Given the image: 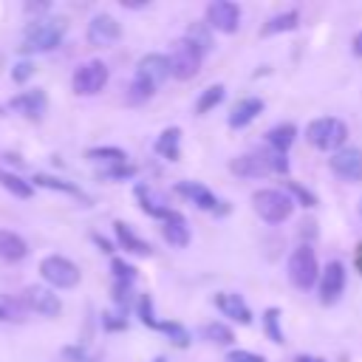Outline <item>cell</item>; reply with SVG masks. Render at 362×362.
<instances>
[{
	"instance_id": "cell-24",
	"label": "cell",
	"mask_w": 362,
	"mask_h": 362,
	"mask_svg": "<svg viewBox=\"0 0 362 362\" xmlns=\"http://www.w3.org/2000/svg\"><path fill=\"white\" fill-rule=\"evenodd\" d=\"M156 153L167 161H178L181 158V130L178 127H167L161 130L158 141H156Z\"/></svg>"
},
{
	"instance_id": "cell-39",
	"label": "cell",
	"mask_w": 362,
	"mask_h": 362,
	"mask_svg": "<svg viewBox=\"0 0 362 362\" xmlns=\"http://www.w3.org/2000/svg\"><path fill=\"white\" fill-rule=\"evenodd\" d=\"M263 156H266V161H269V170H272V173H280V175H286V173H288V161H286V156H283V153L263 150Z\"/></svg>"
},
{
	"instance_id": "cell-41",
	"label": "cell",
	"mask_w": 362,
	"mask_h": 362,
	"mask_svg": "<svg viewBox=\"0 0 362 362\" xmlns=\"http://www.w3.org/2000/svg\"><path fill=\"white\" fill-rule=\"evenodd\" d=\"M31 74H34V62H28V59H20V62L11 68V79H14V82H25Z\"/></svg>"
},
{
	"instance_id": "cell-12",
	"label": "cell",
	"mask_w": 362,
	"mask_h": 362,
	"mask_svg": "<svg viewBox=\"0 0 362 362\" xmlns=\"http://www.w3.org/2000/svg\"><path fill=\"white\" fill-rule=\"evenodd\" d=\"M170 74H173L170 71V57H164V54H144L136 62V79H141L153 88H158Z\"/></svg>"
},
{
	"instance_id": "cell-48",
	"label": "cell",
	"mask_w": 362,
	"mask_h": 362,
	"mask_svg": "<svg viewBox=\"0 0 362 362\" xmlns=\"http://www.w3.org/2000/svg\"><path fill=\"white\" fill-rule=\"evenodd\" d=\"M294 362H322V359L320 356H308V354H297Z\"/></svg>"
},
{
	"instance_id": "cell-7",
	"label": "cell",
	"mask_w": 362,
	"mask_h": 362,
	"mask_svg": "<svg viewBox=\"0 0 362 362\" xmlns=\"http://www.w3.org/2000/svg\"><path fill=\"white\" fill-rule=\"evenodd\" d=\"M107 85V65L102 59H88L79 62L74 76H71V88L79 96H93Z\"/></svg>"
},
{
	"instance_id": "cell-49",
	"label": "cell",
	"mask_w": 362,
	"mask_h": 362,
	"mask_svg": "<svg viewBox=\"0 0 362 362\" xmlns=\"http://www.w3.org/2000/svg\"><path fill=\"white\" fill-rule=\"evenodd\" d=\"M3 320H6V311H3V308H0V322H3Z\"/></svg>"
},
{
	"instance_id": "cell-21",
	"label": "cell",
	"mask_w": 362,
	"mask_h": 362,
	"mask_svg": "<svg viewBox=\"0 0 362 362\" xmlns=\"http://www.w3.org/2000/svg\"><path fill=\"white\" fill-rule=\"evenodd\" d=\"M260 110H263V99H257V96L240 99V102L232 107V113H229V127H246L249 122L257 119Z\"/></svg>"
},
{
	"instance_id": "cell-33",
	"label": "cell",
	"mask_w": 362,
	"mask_h": 362,
	"mask_svg": "<svg viewBox=\"0 0 362 362\" xmlns=\"http://www.w3.org/2000/svg\"><path fill=\"white\" fill-rule=\"evenodd\" d=\"M263 328H266V337L272 342H283V331H280V311L277 308H266L263 311Z\"/></svg>"
},
{
	"instance_id": "cell-46",
	"label": "cell",
	"mask_w": 362,
	"mask_h": 362,
	"mask_svg": "<svg viewBox=\"0 0 362 362\" xmlns=\"http://www.w3.org/2000/svg\"><path fill=\"white\" fill-rule=\"evenodd\" d=\"M354 266H356V272L362 274V243H359L356 252H354Z\"/></svg>"
},
{
	"instance_id": "cell-1",
	"label": "cell",
	"mask_w": 362,
	"mask_h": 362,
	"mask_svg": "<svg viewBox=\"0 0 362 362\" xmlns=\"http://www.w3.org/2000/svg\"><path fill=\"white\" fill-rule=\"evenodd\" d=\"M68 31V23L62 17H42L28 23L25 34H23V51H51L62 42Z\"/></svg>"
},
{
	"instance_id": "cell-31",
	"label": "cell",
	"mask_w": 362,
	"mask_h": 362,
	"mask_svg": "<svg viewBox=\"0 0 362 362\" xmlns=\"http://www.w3.org/2000/svg\"><path fill=\"white\" fill-rule=\"evenodd\" d=\"M184 37H187V40H192V42L201 48V54L212 48V37H209V25H206V23H192V25L187 28V34H184Z\"/></svg>"
},
{
	"instance_id": "cell-42",
	"label": "cell",
	"mask_w": 362,
	"mask_h": 362,
	"mask_svg": "<svg viewBox=\"0 0 362 362\" xmlns=\"http://www.w3.org/2000/svg\"><path fill=\"white\" fill-rule=\"evenodd\" d=\"M130 288H133L130 283H113V300H116L122 308L130 303Z\"/></svg>"
},
{
	"instance_id": "cell-36",
	"label": "cell",
	"mask_w": 362,
	"mask_h": 362,
	"mask_svg": "<svg viewBox=\"0 0 362 362\" xmlns=\"http://www.w3.org/2000/svg\"><path fill=\"white\" fill-rule=\"evenodd\" d=\"M158 331H164V334L170 337V342L178 345V348H187V345H189V334H187V328L178 325V322H161Z\"/></svg>"
},
{
	"instance_id": "cell-45",
	"label": "cell",
	"mask_w": 362,
	"mask_h": 362,
	"mask_svg": "<svg viewBox=\"0 0 362 362\" xmlns=\"http://www.w3.org/2000/svg\"><path fill=\"white\" fill-rule=\"evenodd\" d=\"M90 238H93V243H96V246H99L102 252H113V246H110V240H107V238H102L99 232H93Z\"/></svg>"
},
{
	"instance_id": "cell-5",
	"label": "cell",
	"mask_w": 362,
	"mask_h": 362,
	"mask_svg": "<svg viewBox=\"0 0 362 362\" xmlns=\"http://www.w3.org/2000/svg\"><path fill=\"white\" fill-rule=\"evenodd\" d=\"M317 277H320V263H317V255H314V249L308 246V243H303V246H297L294 252H291V257H288V280L297 286V288H311L314 283H317Z\"/></svg>"
},
{
	"instance_id": "cell-32",
	"label": "cell",
	"mask_w": 362,
	"mask_h": 362,
	"mask_svg": "<svg viewBox=\"0 0 362 362\" xmlns=\"http://www.w3.org/2000/svg\"><path fill=\"white\" fill-rule=\"evenodd\" d=\"M136 311H139V320L147 325V328H161V320H156V311H153V300L150 294H139V303H136Z\"/></svg>"
},
{
	"instance_id": "cell-35",
	"label": "cell",
	"mask_w": 362,
	"mask_h": 362,
	"mask_svg": "<svg viewBox=\"0 0 362 362\" xmlns=\"http://www.w3.org/2000/svg\"><path fill=\"white\" fill-rule=\"evenodd\" d=\"M110 272H113L116 283H130V286H133V280H136V266H130V263L122 260V257H113V260H110Z\"/></svg>"
},
{
	"instance_id": "cell-22",
	"label": "cell",
	"mask_w": 362,
	"mask_h": 362,
	"mask_svg": "<svg viewBox=\"0 0 362 362\" xmlns=\"http://www.w3.org/2000/svg\"><path fill=\"white\" fill-rule=\"evenodd\" d=\"M294 139H297V127H294L291 122H280V124L269 127V133H266V144H269V150L283 153V156H286V150L294 144Z\"/></svg>"
},
{
	"instance_id": "cell-29",
	"label": "cell",
	"mask_w": 362,
	"mask_h": 362,
	"mask_svg": "<svg viewBox=\"0 0 362 362\" xmlns=\"http://www.w3.org/2000/svg\"><path fill=\"white\" fill-rule=\"evenodd\" d=\"M201 334H204V339H209V342H215V345H232V342H235L232 328L223 325V322H206V325L201 328Z\"/></svg>"
},
{
	"instance_id": "cell-3",
	"label": "cell",
	"mask_w": 362,
	"mask_h": 362,
	"mask_svg": "<svg viewBox=\"0 0 362 362\" xmlns=\"http://www.w3.org/2000/svg\"><path fill=\"white\" fill-rule=\"evenodd\" d=\"M252 204H255V212L266 221V223H283L286 218H291L294 212V201L288 192L283 189H257L252 195Z\"/></svg>"
},
{
	"instance_id": "cell-38",
	"label": "cell",
	"mask_w": 362,
	"mask_h": 362,
	"mask_svg": "<svg viewBox=\"0 0 362 362\" xmlns=\"http://www.w3.org/2000/svg\"><path fill=\"white\" fill-rule=\"evenodd\" d=\"M102 178H133L136 175V167L133 164H110V167H105L102 173H99Z\"/></svg>"
},
{
	"instance_id": "cell-28",
	"label": "cell",
	"mask_w": 362,
	"mask_h": 362,
	"mask_svg": "<svg viewBox=\"0 0 362 362\" xmlns=\"http://www.w3.org/2000/svg\"><path fill=\"white\" fill-rule=\"evenodd\" d=\"M37 187H45V189H57V192H68V195H82L79 192V187H74L71 181H65V178H57V175H48V173H34V178H31Z\"/></svg>"
},
{
	"instance_id": "cell-37",
	"label": "cell",
	"mask_w": 362,
	"mask_h": 362,
	"mask_svg": "<svg viewBox=\"0 0 362 362\" xmlns=\"http://www.w3.org/2000/svg\"><path fill=\"white\" fill-rule=\"evenodd\" d=\"M286 189H288V192H291V195H294V198H297L303 206H308V209H311V206H317V195H314L311 189L300 187L297 181H288V184H286Z\"/></svg>"
},
{
	"instance_id": "cell-27",
	"label": "cell",
	"mask_w": 362,
	"mask_h": 362,
	"mask_svg": "<svg viewBox=\"0 0 362 362\" xmlns=\"http://www.w3.org/2000/svg\"><path fill=\"white\" fill-rule=\"evenodd\" d=\"M223 96H226V88L221 82L218 85H209L206 90H201V96L195 102V113H209L212 107H218L223 102Z\"/></svg>"
},
{
	"instance_id": "cell-11",
	"label": "cell",
	"mask_w": 362,
	"mask_h": 362,
	"mask_svg": "<svg viewBox=\"0 0 362 362\" xmlns=\"http://www.w3.org/2000/svg\"><path fill=\"white\" fill-rule=\"evenodd\" d=\"M119 37H122V25L116 23V17H110L105 11L90 17V23H88V42L90 45L105 48V45H113Z\"/></svg>"
},
{
	"instance_id": "cell-6",
	"label": "cell",
	"mask_w": 362,
	"mask_h": 362,
	"mask_svg": "<svg viewBox=\"0 0 362 362\" xmlns=\"http://www.w3.org/2000/svg\"><path fill=\"white\" fill-rule=\"evenodd\" d=\"M40 274L51 288H74L79 283V266L62 255H48L40 263Z\"/></svg>"
},
{
	"instance_id": "cell-26",
	"label": "cell",
	"mask_w": 362,
	"mask_h": 362,
	"mask_svg": "<svg viewBox=\"0 0 362 362\" xmlns=\"http://www.w3.org/2000/svg\"><path fill=\"white\" fill-rule=\"evenodd\" d=\"M0 187H3L6 192H11L14 198H31V195H34L31 181H23L20 175H14V173H8V170H0Z\"/></svg>"
},
{
	"instance_id": "cell-4",
	"label": "cell",
	"mask_w": 362,
	"mask_h": 362,
	"mask_svg": "<svg viewBox=\"0 0 362 362\" xmlns=\"http://www.w3.org/2000/svg\"><path fill=\"white\" fill-rule=\"evenodd\" d=\"M201 59H204V54L192 40H187V37L173 40V45H170V71H173L175 79H181V82L192 79L201 68Z\"/></svg>"
},
{
	"instance_id": "cell-10",
	"label": "cell",
	"mask_w": 362,
	"mask_h": 362,
	"mask_svg": "<svg viewBox=\"0 0 362 362\" xmlns=\"http://www.w3.org/2000/svg\"><path fill=\"white\" fill-rule=\"evenodd\" d=\"M334 175L345 178V181H362V150L359 147H342L337 153H331L328 158Z\"/></svg>"
},
{
	"instance_id": "cell-16",
	"label": "cell",
	"mask_w": 362,
	"mask_h": 362,
	"mask_svg": "<svg viewBox=\"0 0 362 362\" xmlns=\"http://www.w3.org/2000/svg\"><path fill=\"white\" fill-rule=\"evenodd\" d=\"M215 305L221 308L223 317H229V320H235V322H240V325H249V322H252V311H249V305H246V300H243L240 294L218 291V294H215Z\"/></svg>"
},
{
	"instance_id": "cell-50",
	"label": "cell",
	"mask_w": 362,
	"mask_h": 362,
	"mask_svg": "<svg viewBox=\"0 0 362 362\" xmlns=\"http://www.w3.org/2000/svg\"><path fill=\"white\" fill-rule=\"evenodd\" d=\"M359 215H362V201H359Z\"/></svg>"
},
{
	"instance_id": "cell-47",
	"label": "cell",
	"mask_w": 362,
	"mask_h": 362,
	"mask_svg": "<svg viewBox=\"0 0 362 362\" xmlns=\"http://www.w3.org/2000/svg\"><path fill=\"white\" fill-rule=\"evenodd\" d=\"M351 45H354V54H356V57H362V31L354 37V42H351Z\"/></svg>"
},
{
	"instance_id": "cell-20",
	"label": "cell",
	"mask_w": 362,
	"mask_h": 362,
	"mask_svg": "<svg viewBox=\"0 0 362 362\" xmlns=\"http://www.w3.org/2000/svg\"><path fill=\"white\" fill-rule=\"evenodd\" d=\"M175 192L184 195L187 201H192L198 209H218V198L198 181H178L175 184Z\"/></svg>"
},
{
	"instance_id": "cell-44",
	"label": "cell",
	"mask_w": 362,
	"mask_h": 362,
	"mask_svg": "<svg viewBox=\"0 0 362 362\" xmlns=\"http://www.w3.org/2000/svg\"><path fill=\"white\" fill-rule=\"evenodd\" d=\"M68 359H74V362H93V354H88L85 348H65L62 351Z\"/></svg>"
},
{
	"instance_id": "cell-14",
	"label": "cell",
	"mask_w": 362,
	"mask_h": 362,
	"mask_svg": "<svg viewBox=\"0 0 362 362\" xmlns=\"http://www.w3.org/2000/svg\"><path fill=\"white\" fill-rule=\"evenodd\" d=\"M8 107L11 110H17V113H23V116H28V119H42L45 116V110H48V96H45V90H25V93H17L11 102H8Z\"/></svg>"
},
{
	"instance_id": "cell-43",
	"label": "cell",
	"mask_w": 362,
	"mask_h": 362,
	"mask_svg": "<svg viewBox=\"0 0 362 362\" xmlns=\"http://www.w3.org/2000/svg\"><path fill=\"white\" fill-rule=\"evenodd\" d=\"M102 325L107 331H119V328H127V320L119 317V314H102Z\"/></svg>"
},
{
	"instance_id": "cell-23",
	"label": "cell",
	"mask_w": 362,
	"mask_h": 362,
	"mask_svg": "<svg viewBox=\"0 0 362 362\" xmlns=\"http://www.w3.org/2000/svg\"><path fill=\"white\" fill-rule=\"evenodd\" d=\"M25 255H28V243L17 232H11V229H0V257L17 263Z\"/></svg>"
},
{
	"instance_id": "cell-19",
	"label": "cell",
	"mask_w": 362,
	"mask_h": 362,
	"mask_svg": "<svg viewBox=\"0 0 362 362\" xmlns=\"http://www.w3.org/2000/svg\"><path fill=\"white\" fill-rule=\"evenodd\" d=\"M113 232H116V240H119V246H122L124 252L139 255V257H150V255H153V246H150L147 240H141V238L130 229V223L116 221V223H113Z\"/></svg>"
},
{
	"instance_id": "cell-34",
	"label": "cell",
	"mask_w": 362,
	"mask_h": 362,
	"mask_svg": "<svg viewBox=\"0 0 362 362\" xmlns=\"http://www.w3.org/2000/svg\"><path fill=\"white\" fill-rule=\"evenodd\" d=\"M153 93H156V88H153V85H147V82H141V79H136V76H133L130 90H127V102H130V105H139V102H147Z\"/></svg>"
},
{
	"instance_id": "cell-30",
	"label": "cell",
	"mask_w": 362,
	"mask_h": 362,
	"mask_svg": "<svg viewBox=\"0 0 362 362\" xmlns=\"http://www.w3.org/2000/svg\"><path fill=\"white\" fill-rule=\"evenodd\" d=\"M85 156L90 161H110V164H124L127 161V153L122 147H90Z\"/></svg>"
},
{
	"instance_id": "cell-8",
	"label": "cell",
	"mask_w": 362,
	"mask_h": 362,
	"mask_svg": "<svg viewBox=\"0 0 362 362\" xmlns=\"http://www.w3.org/2000/svg\"><path fill=\"white\" fill-rule=\"evenodd\" d=\"M204 23L209 28L221 31V34H232L240 25V8L232 0H215V3L206 6V20Z\"/></svg>"
},
{
	"instance_id": "cell-40",
	"label": "cell",
	"mask_w": 362,
	"mask_h": 362,
	"mask_svg": "<svg viewBox=\"0 0 362 362\" xmlns=\"http://www.w3.org/2000/svg\"><path fill=\"white\" fill-rule=\"evenodd\" d=\"M223 362H266L260 354H252V351H243V348H235L223 356Z\"/></svg>"
},
{
	"instance_id": "cell-13",
	"label": "cell",
	"mask_w": 362,
	"mask_h": 362,
	"mask_svg": "<svg viewBox=\"0 0 362 362\" xmlns=\"http://www.w3.org/2000/svg\"><path fill=\"white\" fill-rule=\"evenodd\" d=\"M23 300H25V308H31L42 317H57L62 311V303H59L57 291L48 288V286H28Z\"/></svg>"
},
{
	"instance_id": "cell-18",
	"label": "cell",
	"mask_w": 362,
	"mask_h": 362,
	"mask_svg": "<svg viewBox=\"0 0 362 362\" xmlns=\"http://www.w3.org/2000/svg\"><path fill=\"white\" fill-rule=\"evenodd\" d=\"M161 235H164V240H167L170 246L184 249V246L189 243V223H187V218L173 209V212L164 218V223H161Z\"/></svg>"
},
{
	"instance_id": "cell-25",
	"label": "cell",
	"mask_w": 362,
	"mask_h": 362,
	"mask_svg": "<svg viewBox=\"0 0 362 362\" xmlns=\"http://www.w3.org/2000/svg\"><path fill=\"white\" fill-rule=\"evenodd\" d=\"M297 23H300V11H297V8H288V11L274 14V17L260 28V34L269 37V34H277V31H291V28H297Z\"/></svg>"
},
{
	"instance_id": "cell-15",
	"label": "cell",
	"mask_w": 362,
	"mask_h": 362,
	"mask_svg": "<svg viewBox=\"0 0 362 362\" xmlns=\"http://www.w3.org/2000/svg\"><path fill=\"white\" fill-rule=\"evenodd\" d=\"M229 170H232L235 175H240V178H263V175L272 173V170H269V161H266V156H263V150H260V153H246V156L232 158V161H229Z\"/></svg>"
},
{
	"instance_id": "cell-17",
	"label": "cell",
	"mask_w": 362,
	"mask_h": 362,
	"mask_svg": "<svg viewBox=\"0 0 362 362\" xmlns=\"http://www.w3.org/2000/svg\"><path fill=\"white\" fill-rule=\"evenodd\" d=\"M136 198H139V206H141L150 218H161V221H164V218L173 212V209L167 206V198H164L161 192H156L150 184H139V187H136Z\"/></svg>"
},
{
	"instance_id": "cell-2",
	"label": "cell",
	"mask_w": 362,
	"mask_h": 362,
	"mask_svg": "<svg viewBox=\"0 0 362 362\" xmlns=\"http://www.w3.org/2000/svg\"><path fill=\"white\" fill-rule=\"evenodd\" d=\"M305 139L317 147V150H342L345 147V139H348V127L345 122L334 119V116H322V119H314L308 127H305Z\"/></svg>"
},
{
	"instance_id": "cell-9",
	"label": "cell",
	"mask_w": 362,
	"mask_h": 362,
	"mask_svg": "<svg viewBox=\"0 0 362 362\" xmlns=\"http://www.w3.org/2000/svg\"><path fill=\"white\" fill-rule=\"evenodd\" d=\"M342 288H345V266L339 260H328V266L320 274V303L334 305L342 297Z\"/></svg>"
}]
</instances>
